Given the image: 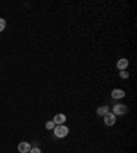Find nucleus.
Returning a JSON list of instances; mask_svg holds the SVG:
<instances>
[{"instance_id":"f257e3e1","label":"nucleus","mask_w":137,"mask_h":153,"mask_svg":"<svg viewBox=\"0 0 137 153\" xmlns=\"http://www.w3.org/2000/svg\"><path fill=\"white\" fill-rule=\"evenodd\" d=\"M54 134H55L56 138H65V137H67V134H68V127H66L65 125L55 126Z\"/></svg>"},{"instance_id":"f8f14e48","label":"nucleus","mask_w":137,"mask_h":153,"mask_svg":"<svg viewBox=\"0 0 137 153\" xmlns=\"http://www.w3.org/2000/svg\"><path fill=\"white\" fill-rule=\"evenodd\" d=\"M29 153H41V149L37 148V146H34V148H32V149L29 150Z\"/></svg>"},{"instance_id":"39448f33","label":"nucleus","mask_w":137,"mask_h":153,"mask_svg":"<svg viewBox=\"0 0 137 153\" xmlns=\"http://www.w3.org/2000/svg\"><path fill=\"white\" fill-rule=\"evenodd\" d=\"M65 122H66V115L65 114H56L54 117V123L56 126L59 125H65Z\"/></svg>"},{"instance_id":"0eeeda50","label":"nucleus","mask_w":137,"mask_h":153,"mask_svg":"<svg viewBox=\"0 0 137 153\" xmlns=\"http://www.w3.org/2000/svg\"><path fill=\"white\" fill-rule=\"evenodd\" d=\"M111 97L114 100H118V99H123L125 97V92L123 90H121V89H114L111 92Z\"/></svg>"},{"instance_id":"9d476101","label":"nucleus","mask_w":137,"mask_h":153,"mask_svg":"<svg viewBox=\"0 0 137 153\" xmlns=\"http://www.w3.org/2000/svg\"><path fill=\"white\" fill-rule=\"evenodd\" d=\"M119 77H121L122 79L129 78V71H128V70H122V71L119 73Z\"/></svg>"},{"instance_id":"1a4fd4ad","label":"nucleus","mask_w":137,"mask_h":153,"mask_svg":"<svg viewBox=\"0 0 137 153\" xmlns=\"http://www.w3.org/2000/svg\"><path fill=\"white\" fill-rule=\"evenodd\" d=\"M55 126H56V125L54 123V120H50V122L45 123V128H47V130H54Z\"/></svg>"},{"instance_id":"f03ea898","label":"nucleus","mask_w":137,"mask_h":153,"mask_svg":"<svg viewBox=\"0 0 137 153\" xmlns=\"http://www.w3.org/2000/svg\"><path fill=\"white\" fill-rule=\"evenodd\" d=\"M128 105H125V104H115L114 107H112V114L115 115H118V116H121V115H125V114H128Z\"/></svg>"},{"instance_id":"7ed1b4c3","label":"nucleus","mask_w":137,"mask_h":153,"mask_svg":"<svg viewBox=\"0 0 137 153\" xmlns=\"http://www.w3.org/2000/svg\"><path fill=\"white\" fill-rule=\"evenodd\" d=\"M103 119H104L106 126H114L117 122V116L112 114V112H107L106 115H103Z\"/></svg>"},{"instance_id":"6e6552de","label":"nucleus","mask_w":137,"mask_h":153,"mask_svg":"<svg viewBox=\"0 0 137 153\" xmlns=\"http://www.w3.org/2000/svg\"><path fill=\"white\" fill-rule=\"evenodd\" d=\"M110 108L107 107V105H101V107H99L98 109H96V114L99 115V116H103V115H106L107 112H110Z\"/></svg>"},{"instance_id":"9b49d317","label":"nucleus","mask_w":137,"mask_h":153,"mask_svg":"<svg viewBox=\"0 0 137 153\" xmlns=\"http://www.w3.org/2000/svg\"><path fill=\"white\" fill-rule=\"evenodd\" d=\"M4 28H6V21L3 18H0V33L4 30Z\"/></svg>"},{"instance_id":"20e7f679","label":"nucleus","mask_w":137,"mask_h":153,"mask_svg":"<svg viewBox=\"0 0 137 153\" xmlns=\"http://www.w3.org/2000/svg\"><path fill=\"white\" fill-rule=\"evenodd\" d=\"M117 67H118V70H128V67H129V60L128 59H125V57H122V59H119L118 62H117Z\"/></svg>"},{"instance_id":"423d86ee","label":"nucleus","mask_w":137,"mask_h":153,"mask_svg":"<svg viewBox=\"0 0 137 153\" xmlns=\"http://www.w3.org/2000/svg\"><path fill=\"white\" fill-rule=\"evenodd\" d=\"M32 149L30 148V144L29 142H19V145H18V150H19V153H29V150Z\"/></svg>"}]
</instances>
